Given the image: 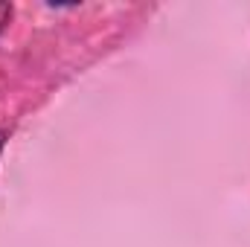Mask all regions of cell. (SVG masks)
Listing matches in <instances>:
<instances>
[{
  "instance_id": "obj_1",
  "label": "cell",
  "mask_w": 250,
  "mask_h": 247,
  "mask_svg": "<svg viewBox=\"0 0 250 247\" xmlns=\"http://www.w3.org/2000/svg\"><path fill=\"white\" fill-rule=\"evenodd\" d=\"M3 148H6V131H0V154H3Z\"/></svg>"
}]
</instances>
